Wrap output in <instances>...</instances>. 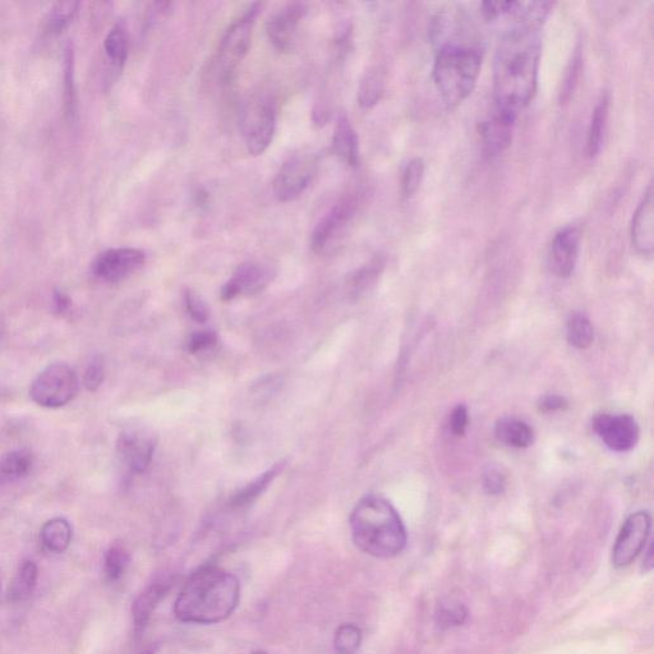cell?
<instances>
[{
    "label": "cell",
    "mask_w": 654,
    "mask_h": 654,
    "mask_svg": "<svg viewBox=\"0 0 654 654\" xmlns=\"http://www.w3.org/2000/svg\"><path fill=\"white\" fill-rule=\"evenodd\" d=\"M513 25L497 46L494 63L495 108L518 117L538 89L543 21L513 16Z\"/></svg>",
    "instance_id": "obj_1"
},
{
    "label": "cell",
    "mask_w": 654,
    "mask_h": 654,
    "mask_svg": "<svg viewBox=\"0 0 654 654\" xmlns=\"http://www.w3.org/2000/svg\"><path fill=\"white\" fill-rule=\"evenodd\" d=\"M241 583L227 570L206 566L196 571L175 601V616L182 623L218 624L236 611Z\"/></svg>",
    "instance_id": "obj_2"
},
{
    "label": "cell",
    "mask_w": 654,
    "mask_h": 654,
    "mask_svg": "<svg viewBox=\"0 0 654 654\" xmlns=\"http://www.w3.org/2000/svg\"><path fill=\"white\" fill-rule=\"evenodd\" d=\"M349 523L354 545L376 559H393L407 546L403 520L385 497H363L352 511Z\"/></svg>",
    "instance_id": "obj_3"
},
{
    "label": "cell",
    "mask_w": 654,
    "mask_h": 654,
    "mask_svg": "<svg viewBox=\"0 0 654 654\" xmlns=\"http://www.w3.org/2000/svg\"><path fill=\"white\" fill-rule=\"evenodd\" d=\"M482 68V54L476 46L446 41L437 46L432 77L442 101L455 109L476 89Z\"/></svg>",
    "instance_id": "obj_4"
},
{
    "label": "cell",
    "mask_w": 654,
    "mask_h": 654,
    "mask_svg": "<svg viewBox=\"0 0 654 654\" xmlns=\"http://www.w3.org/2000/svg\"><path fill=\"white\" fill-rule=\"evenodd\" d=\"M261 3H253L241 17L230 23L220 41L216 55V73L223 84H228L236 76L239 64L250 49L253 27L259 16Z\"/></svg>",
    "instance_id": "obj_5"
},
{
    "label": "cell",
    "mask_w": 654,
    "mask_h": 654,
    "mask_svg": "<svg viewBox=\"0 0 654 654\" xmlns=\"http://www.w3.org/2000/svg\"><path fill=\"white\" fill-rule=\"evenodd\" d=\"M78 377L66 363H53L32 382L31 399L40 407L61 408L72 402L78 393Z\"/></svg>",
    "instance_id": "obj_6"
},
{
    "label": "cell",
    "mask_w": 654,
    "mask_h": 654,
    "mask_svg": "<svg viewBox=\"0 0 654 654\" xmlns=\"http://www.w3.org/2000/svg\"><path fill=\"white\" fill-rule=\"evenodd\" d=\"M361 201V192L347 193L322 216L312 233L311 247L313 251L324 253L344 236L350 223L356 218Z\"/></svg>",
    "instance_id": "obj_7"
},
{
    "label": "cell",
    "mask_w": 654,
    "mask_h": 654,
    "mask_svg": "<svg viewBox=\"0 0 654 654\" xmlns=\"http://www.w3.org/2000/svg\"><path fill=\"white\" fill-rule=\"evenodd\" d=\"M276 130V104L270 96H259L244 113L243 136L248 153L260 156L269 149Z\"/></svg>",
    "instance_id": "obj_8"
},
{
    "label": "cell",
    "mask_w": 654,
    "mask_h": 654,
    "mask_svg": "<svg viewBox=\"0 0 654 654\" xmlns=\"http://www.w3.org/2000/svg\"><path fill=\"white\" fill-rule=\"evenodd\" d=\"M319 169V158L312 153L296 154L285 161L273 182V193L279 202H292L310 187Z\"/></svg>",
    "instance_id": "obj_9"
},
{
    "label": "cell",
    "mask_w": 654,
    "mask_h": 654,
    "mask_svg": "<svg viewBox=\"0 0 654 654\" xmlns=\"http://www.w3.org/2000/svg\"><path fill=\"white\" fill-rule=\"evenodd\" d=\"M651 527V515L646 511H638L625 520L612 550V564L615 568H626L637 559L646 546Z\"/></svg>",
    "instance_id": "obj_10"
},
{
    "label": "cell",
    "mask_w": 654,
    "mask_h": 654,
    "mask_svg": "<svg viewBox=\"0 0 654 654\" xmlns=\"http://www.w3.org/2000/svg\"><path fill=\"white\" fill-rule=\"evenodd\" d=\"M145 261V253L137 248H112L96 257L92 274L103 282L119 283L140 270Z\"/></svg>",
    "instance_id": "obj_11"
},
{
    "label": "cell",
    "mask_w": 654,
    "mask_h": 654,
    "mask_svg": "<svg viewBox=\"0 0 654 654\" xmlns=\"http://www.w3.org/2000/svg\"><path fill=\"white\" fill-rule=\"evenodd\" d=\"M593 430L603 444L616 453H626L638 444L640 430L629 414H600L594 418Z\"/></svg>",
    "instance_id": "obj_12"
},
{
    "label": "cell",
    "mask_w": 654,
    "mask_h": 654,
    "mask_svg": "<svg viewBox=\"0 0 654 654\" xmlns=\"http://www.w3.org/2000/svg\"><path fill=\"white\" fill-rule=\"evenodd\" d=\"M307 11L306 3H288L267 20V38L278 52L288 53L293 49L296 44L299 23L306 17Z\"/></svg>",
    "instance_id": "obj_13"
},
{
    "label": "cell",
    "mask_w": 654,
    "mask_h": 654,
    "mask_svg": "<svg viewBox=\"0 0 654 654\" xmlns=\"http://www.w3.org/2000/svg\"><path fill=\"white\" fill-rule=\"evenodd\" d=\"M580 248H582V232L578 227L569 225L559 230L552 239L548 252V265L552 273L559 278H569L577 267Z\"/></svg>",
    "instance_id": "obj_14"
},
{
    "label": "cell",
    "mask_w": 654,
    "mask_h": 654,
    "mask_svg": "<svg viewBox=\"0 0 654 654\" xmlns=\"http://www.w3.org/2000/svg\"><path fill=\"white\" fill-rule=\"evenodd\" d=\"M273 280V271L269 266L247 262L238 267L236 273L221 290L224 301H233L239 296H252L260 293Z\"/></svg>",
    "instance_id": "obj_15"
},
{
    "label": "cell",
    "mask_w": 654,
    "mask_h": 654,
    "mask_svg": "<svg viewBox=\"0 0 654 654\" xmlns=\"http://www.w3.org/2000/svg\"><path fill=\"white\" fill-rule=\"evenodd\" d=\"M517 117L496 109L490 117L480 123V131L483 151L488 158L504 153L513 141V132Z\"/></svg>",
    "instance_id": "obj_16"
},
{
    "label": "cell",
    "mask_w": 654,
    "mask_h": 654,
    "mask_svg": "<svg viewBox=\"0 0 654 654\" xmlns=\"http://www.w3.org/2000/svg\"><path fill=\"white\" fill-rule=\"evenodd\" d=\"M117 448L132 472L144 473L153 460L155 441L144 431L130 430L119 436Z\"/></svg>",
    "instance_id": "obj_17"
},
{
    "label": "cell",
    "mask_w": 654,
    "mask_h": 654,
    "mask_svg": "<svg viewBox=\"0 0 654 654\" xmlns=\"http://www.w3.org/2000/svg\"><path fill=\"white\" fill-rule=\"evenodd\" d=\"M653 191L648 187L646 193L635 210L632 221V243L640 255H653L654 248V219H653Z\"/></svg>",
    "instance_id": "obj_18"
},
{
    "label": "cell",
    "mask_w": 654,
    "mask_h": 654,
    "mask_svg": "<svg viewBox=\"0 0 654 654\" xmlns=\"http://www.w3.org/2000/svg\"><path fill=\"white\" fill-rule=\"evenodd\" d=\"M333 151L350 168H357L359 161H361L359 138L347 114H340L338 122H336Z\"/></svg>",
    "instance_id": "obj_19"
},
{
    "label": "cell",
    "mask_w": 654,
    "mask_h": 654,
    "mask_svg": "<svg viewBox=\"0 0 654 654\" xmlns=\"http://www.w3.org/2000/svg\"><path fill=\"white\" fill-rule=\"evenodd\" d=\"M610 96L603 94L593 109L591 123H589L586 153L588 158H596L601 153L607 121H609Z\"/></svg>",
    "instance_id": "obj_20"
},
{
    "label": "cell",
    "mask_w": 654,
    "mask_h": 654,
    "mask_svg": "<svg viewBox=\"0 0 654 654\" xmlns=\"http://www.w3.org/2000/svg\"><path fill=\"white\" fill-rule=\"evenodd\" d=\"M496 439L506 446L525 449L533 444L532 427L517 418H502L495 427Z\"/></svg>",
    "instance_id": "obj_21"
},
{
    "label": "cell",
    "mask_w": 654,
    "mask_h": 654,
    "mask_svg": "<svg viewBox=\"0 0 654 654\" xmlns=\"http://www.w3.org/2000/svg\"><path fill=\"white\" fill-rule=\"evenodd\" d=\"M169 588L168 583L156 582L138 594L132 606L133 620L138 630L144 629L149 623L151 615Z\"/></svg>",
    "instance_id": "obj_22"
},
{
    "label": "cell",
    "mask_w": 654,
    "mask_h": 654,
    "mask_svg": "<svg viewBox=\"0 0 654 654\" xmlns=\"http://www.w3.org/2000/svg\"><path fill=\"white\" fill-rule=\"evenodd\" d=\"M73 531L67 519L54 518L41 529V542L46 550L54 554H63L71 546Z\"/></svg>",
    "instance_id": "obj_23"
},
{
    "label": "cell",
    "mask_w": 654,
    "mask_h": 654,
    "mask_svg": "<svg viewBox=\"0 0 654 654\" xmlns=\"http://www.w3.org/2000/svg\"><path fill=\"white\" fill-rule=\"evenodd\" d=\"M39 569L38 565L32 560L22 561L18 568L15 579L9 588V598L13 602H23L29 600L34 593L36 584H38Z\"/></svg>",
    "instance_id": "obj_24"
},
{
    "label": "cell",
    "mask_w": 654,
    "mask_h": 654,
    "mask_svg": "<svg viewBox=\"0 0 654 654\" xmlns=\"http://www.w3.org/2000/svg\"><path fill=\"white\" fill-rule=\"evenodd\" d=\"M80 8L78 2H59L55 3L48 15L44 18V34L46 36H59L67 30L69 25L75 20Z\"/></svg>",
    "instance_id": "obj_25"
},
{
    "label": "cell",
    "mask_w": 654,
    "mask_h": 654,
    "mask_svg": "<svg viewBox=\"0 0 654 654\" xmlns=\"http://www.w3.org/2000/svg\"><path fill=\"white\" fill-rule=\"evenodd\" d=\"M128 46H130V38H128L126 25L123 22L115 23L113 29L109 31L107 38H105L104 50L110 63L119 71L126 64Z\"/></svg>",
    "instance_id": "obj_26"
},
{
    "label": "cell",
    "mask_w": 654,
    "mask_h": 654,
    "mask_svg": "<svg viewBox=\"0 0 654 654\" xmlns=\"http://www.w3.org/2000/svg\"><path fill=\"white\" fill-rule=\"evenodd\" d=\"M385 77L379 68H372L363 76L358 89L359 107L371 109L379 104L384 95Z\"/></svg>",
    "instance_id": "obj_27"
},
{
    "label": "cell",
    "mask_w": 654,
    "mask_h": 654,
    "mask_svg": "<svg viewBox=\"0 0 654 654\" xmlns=\"http://www.w3.org/2000/svg\"><path fill=\"white\" fill-rule=\"evenodd\" d=\"M32 468V457L27 451H12L0 457V483L15 482L27 476Z\"/></svg>",
    "instance_id": "obj_28"
},
{
    "label": "cell",
    "mask_w": 654,
    "mask_h": 654,
    "mask_svg": "<svg viewBox=\"0 0 654 654\" xmlns=\"http://www.w3.org/2000/svg\"><path fill=\"white\" fill-rule=\"evenodd\" d=\"M284 467V462L274 465L273 468L261 474L259 478H256L250 485L244 487L237 495H234L232 499L233 508H244V506L252 504L269 487L270 483L278 477V474L283 471Z\"/></svg>",
    "instance_id": "obj_29"
},
{
    "label": "cell",
    "mask_w": 654,
    "mask_h": 654,
    "mask_svg": "<svg viewBox=\"0 0 654 654\" xmlns=\"http://www.w3.org/2000/svg\"><path fill=\"white\" fill-rule=\"evenodd\" d=\"M469 611L458 601H446L437 605L435 612L436 624L441 629H454L467 623Z\"/></svg>",
    "instance_id": "obj_30"
},
{
    "label": "cell",
    "mask_w": 654,
    "mask_h": 654,
    "mask_svg": "<svg viewBox=\"0 0 654 654\" xmlns=\"http://www.w3.org/2000/svg\"><path fill=\"white\" fill-rule=\"evenodd\" d=\"M594 339V330L586 315L573 313L568 321V340L570 345L577 349L591 347Z\"/></svg>",
    "instance_id": "obj_31"
},
{
    "label": "cell",
    "mask_w": 654,
    "mask_h": 654,
    "mask_svg": "<svg viewBox=\"0 0 654 654\" xmlns=\"http://www.w3.org/2000/svg\"><path fill=\"white\" fill-rule=\"evenodd\" d=\"M130 565V554H128L126 548L121 545H114L109 548L107 554H105V575L110 580V582H117L121 579L126 573V570Z\"/></svg>",
    "instance_id": "obj_32"
},
{
    "label": "cell",
    "mask_w": 654,
    "mask_h": 654,
    "mask_svg": "<svg viewBox=\"0 0 654 654\" xmlns=\"http://www.w3.org/2000/svg\"><path fill=\"white\" fill-rule=\"evenodd\" d=\"M382 261L379 259L373 260L370 264L363 266L362 269H359L352 275V278L349 279L348 287L350 293L353 296L356 294H361L365 292L368 288H371L372 284H375L377 278L382 270Z\"/></svg>",
    "instance_id": "obj_33"
},
{
    "label": "cell",
    "mask_w": 654,
    "mask_h": 654,
    "mask_svg": "<svg viewBox=\"0 0 654 654\" xmlns=\"http://www.w3.org/2000/svg\"><path fill=\"white\" fill-rule=\"evenodd\" d=\"M362 632L358 626L344 624L335 633L334 648L338 654H354L361 647Z\"/></svg>",
    "instance_id": "obj_34"
},
{
    "label": "cell",
    "mask_w": 654,
    "mask_h": 654,
    "mask_svg": "<svg viewBox=\"0 0 654 654\" xmlns=\"http://www.w3.org/2000/svg\"><path fill=\"white\" fill-rule=\"evenodd\" d=\"M425 177V161L414 158L403 169L402 193L405 198L416 195Z\"/></svg>",
    "instance_id": "obj_35"
},
{
    "label": "cell",
    "mask_w": 654,
    "mask_h": 654,
    "mask_svg": "<svg viewBox=\"0 0 654 654\" xmlns=\"http://www.w3.org/2000/svg\"><path fill=\"white\" fill-rule=\"evenodd\" d=\"M582 50L579 48L575 50L573 58L569 62V66L566 67L565 76L563 82H561L560 90V103L566 104L571 98V95L574 94L575 87H577L580 72H582Z\"/></svg>",
    "instance_id": "obj_36"
},
{
    "label": "cell",
    "mask_w": 654,
    "mask_h": 654,
    "mask_svg": "<svg viewBox=\"0 0 654 654\" xmlns=\"http://www.w3.org/2000/svg\"><path fill=\"white\" fill-rule=\"evenodd\" d=\"M64 81H66V84H64V91H66L64 100H66L67 114L73 117L76 114L77 100L75 84H73V53L71 49L67 50L66 76H64Z\"/></svg>",
    "instance_id": "obj_37"
},
{
    "label": "cell",
    "mask_w": 654,
    "mask_h": 654,
    "mask_svg": "<svg viewBox=\"0 0 654 654\" xmlns=\"http://www.w3.org/2000/svg\"><path fill=\"white\" fill-rule=\"evenodd\" d=\"M216 344H218V335L215 331H198L191 336L190 342H188V352L192 354L206 352V350L215 348Z\"/></svg>",
    "instance_id": "obj_38"
},
{
    "label": "cell",
    "mask_w": 654,
    "mask_h": 654,
    "mask_svg": "<svg viewBox=\"0 0 654 654\" xmlns=\"http://www.w3.org/2000/svg\"><path fill=\"white\" fill-rule=\"evenodd\" d=\"M104 381V361L101 357L92 358L84 375V385L89 391H96Z\"/></svg>",
    "instance_id": "obj_39"
},
{
    "label": "cell",
    "mask_w": 654,
    "mask_h": 654,
    "mask_svg": "<svg viewBox=\"0 0 654 654\" xmlns=\"http://www.w3.org/2000/svg\"><path fill=\"white\" fill-rule=\"evenodd\" d=\"M184 303H186L187 311L193 320L204 324L209 319V308L202 301V298L192 290H187L186 294H184Z\"/></svg>",
    "instance_id": "obj_40"
},
{
    "label": "cell",
    "mask_w": 654,
    "mask_h": 654,
    "mask_svg": "<svg viewBox=\"0 0 654 654\" xmlns=\"http://www.w3.org/2000/svg\"><path fill=\"white\" fill-rule=\"evenodd\" d=\"M506 480L497 468H488L483 473V488H485L488 495L497 496L505 491Z\"/></svg>",
    "instance_id": "obj_41"
},
{
    "label": "cell",
    "mask_w": 654,
    "mask_h": 654,
    "mask_svg": "<svg viewBox=\"0 0 654 654\" xmlns=\"http://www.w3.org/2000/svg\"><path fill=\"white\" fill-rule=\"evenodd\" d=\"M469 423L468 409L465 405H458L451 412L450 428L455 436H464Z\"/></svg>",
    "instance_id": "obj_42"
},
{
    "label": "cell",
    "mask_w": 654,
    "mask_h": 654,
    "mask_svg": "<svg viewBox=\"0 0 654 654\" xmlns=\"http://www.w3.org/2000/svg\"><path fill=\"white\" fill-rule=\"evenodd\" d=\"M513 2H485L482 3V15L487 21H495L497 18L508 15Z\"/></svg>",
    "instance_id": "obj_43"
},
{
    "label": "cell",
    "mask_w": 654,
    "mask_h": 654,
    "mask_svg": "<svg viewBox=\"0 0 654 654\" xmlns=\"http://www.w3.org/2000/svg\"><path fill=\"white\" fill-rule=\"evenodd\" d=\"M538 407H540L541 412L554 413L565 411V409L568 408V402H566V399L563 398V396L547 395L545 398L541 399Z\"/></svg>",
    "instance_id": "obj_44"
},
{
    "label": "cell",
    "mask_w": 654,
    "mask_h": 654,
    "mask_svg": "<svg viewBox=\"0 0 654 654\" xmlns=\"http://www.w3.org/2000/svg\"><path fill=\"white\" fill-rule=\"evenodd\" d=\"M54 306H55V311H57L59 315H66V313H68L69 310H71V306H72L71 298H69L66 293L62 292V290H55Z\"/></svg>",
    "instance_id": "obj_45"
},
{
    "label": "cell",
    "mask_w": 654,
    "mask_h": 654,
    "mask_svg": "<svg viewBox=\"0 0 654 654\" xmlns=\"http://www.w3.org/2000/svg\"><path fill=\"white\" fill-rule=\"evenodd\" d=\"M643 569L646 571H651L653 569V547H649L647 551L646 559H644Z\"/></svg>",
    "instance_id": "obj_46"
},
{
    "label": "cell",
    "mask_w": 654,
    "mask_h": 654,
    "mask_svg": "<svg viewBox=\"0 0 654 654\" xmlns=\"http://www.w3.org/2000/svg\"><path fill=\"white\" fill-rule=\"evenodd\" d=\"M252 654H267V653L265 651H257V652L252 653Z\"/></svg>",
    "instance_id": "obj_47"
},
{
    "label": "cell",
    "mask_w": 654,
    "mask_h": 654,
    "mask_svg": "<svg viewBox=\"0 0 654 654\" xmlns=\"http://www.w3.org/2000/svg\"><path fill=\"white\" fill-rule=\"evenodd\" d=\"M141 654H154V651H146V652L141 653Z\"/></svg>",
    "instance_id": "obj_48"
},
{
    "label": "cell",
    "mask_w": 654,
    "mask_h": 654,
    "mask_svg": "<svg viewBox=\"0 0 654 654\" xmlns=\"http://www.w3.org/2000/svg\"><path fill=\"white\" fill-rule=\"evenodd\" d=\"M0 589H2V577H0Z\"/></svg>",
    "instance_id": "obj_49"
}]
</instances>
